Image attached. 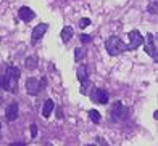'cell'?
<instances>
[{
  "label": "cell",
  "instance_id": "obj_1",
  "mask_svg": "<svg viewBox=\"0 0 158 146\" xmlns=\"http://www.w3.org/2000/svg\"><path fill=\"white\" fill-rule=\"evenodd\" d=\"M21 76V71L16 66H8L6 68V74L5 77H2V89H5L6 92H13L16 93L18 92V80Z\"/></svg>",
  "mask_w": 158,
  "mask_h": 146
},
{
  "label": "cell",
  "instance_id": "obj_2",
  "mask_svg": "<svg viewBox=\"0 0 158 146\" xmlns=\"http://www.w3.org/2000/svg\"><path fill=\"white\" fill-rule=\"evenodd\" d=\"M105 48L110 56H118L121 53L127 52V43H124L118 35H111V37L105 40Z\"/></svg>",
  "mask_w": 158,
  "mask_h": 146
},
{
  "label": "cell",
  "instance_id": "obj_3",
  "mask_svg": "<svg viewBox=\"0 0 158 146\" xmlns=\"http://www.w3.org/2000/svg\"><path fill=\"white\" fill-rule=\"evenodd\" d=\"M111 120H116V122H121V120H126L129 117V108L124 106L121 101H116L111 108Z\"/></svg>",
  "mask_w": 158,
  "mask_h": 146
},
{
  "label": "cell",
  "instance_id": "obj_4",
  "mask_svg": "<svg viewBox=\"0 0 158 146\" xmlns=\"http://www.w3.org/2000/svg\"><path fill=\"white\" fill-rule=\"evenodd\" d=\"M47 84V80L42 77L40 80L39 79H35V77H29L26 80V92L31 95V97H35V95H39V92L45 87Z\"/></svg>",
  "mask_w": 158,
  "mask_h": 146
},
{
  "label": "cell",
  "instance_id": "obj_5",
  "mask_svg": "<svg viewBox=\"0 0 158 146\" xmlns=\"http://www.w3.org/2000/svg\"><path fill=\"white\" fill-rule=\"evenodd\" d=\"M89 97L97 105H106V103H108V100H110L108 92L103 90V89H92V92L89 93Z\"/></svg>",
  "mask_w": 158,
  "mask_h": 146
},
{
  "label": "cell",
  "instance_id": "obj_6",
  "mask_svg": "<svg viewBox=\"0 0 158 146\" xmlns=\"http://www.w3.org/2000/svg\"><path fill=\"white\" fill-rule=\"evenodd\" d=\"M127 37H129L127 52H129V50H137L143 43V39H142V35H140V32L137 31V29H132V31L127 34Z\"/></svg>",
  "mask_w": 158,
  "mask_h": 146
},
{
  "label": "cell",
  "instance_id": "obj_7",
  "mask_svg": "<svg viewBox=\"0 0 158 146\" xmlns=\"http://www.w3.org/2000/svg\"><path fill=\"white\" fill-rule=\"evenodd\" d=\"M145 40V45H143V50L153 58L155 61H158V52H156V42L153 39V34H147V39H143Z\"/></svg>",
  "mask_w": 158,
  "mask_h": 146
},
{
  "label": "cell",
  "instance_id": "obj_8",
  "mask_svg": "<svg viewBox=\"0 0 158 146\" xmlns=\"http://www.w3.org/2000/svg\"><path fill=\"white\" fill-rule=\"evenodd\" d=\"M47 31H48V24L47 23H40L39 26H35L32 29V35H31V43L32 45H37L39 40L44 37Z\"/></svg>",
  "mask_w": 158,
  "mask_h": 146
},
{
  "label": "cell",
  "instance_id": "obj_9",
  "mask_svg": "<svg viewBox=\"0 0 158 146\" xmlns=\"http://www.w3.org/2000/svg\"><path fill=\"white\" fill-rule=\"evenodd\" d=\"M18 112H19V106H18V103H16V101H11V103L6 106V109H5V117H6V120H8V122L16 120Z\"/></svg>",
  "mask_w": 158,
  "mask_h": 146
},
{
  "label": "cell",
  "instance_id": "obj_10",
  "mask_svg": "<svg viewBox=\"0 0 158 146\" xmlns=\"http://www.w3.org/2000/svg\"><path fill=\"white\" fill-rule=\"evenodd\" d=\"M18 18L24 23H31V21L35 18V13L29 8V6H21L19 11H18Z\"/></svg>",
  "mask_w": 158,
  "mask_h": 146
},
{
  "label": "cell",
  "instance_id": "obj_11",
  "mask_svg": "<svg viewBox=\"0 0 158 146\" xmlns=\"http://www.w3.org/2000/svg\"><path fill=\"white\" fill-rule=\"evenodd\" d=\"M76 77L79 82H85V80H89V68L85 66V64H81V66H77V71H76Z\"/></svg>",
  "mask_w": 158,
  "mask_h": 146
},
{
  "label": "cell",
  "instance_id": "obj_12",
  "mask_svg": "<svg viewBox=\"0 0 158 146\" xmlns=\"http://www.w3.org/2000/svg\"><path fill=\"white\" fill-rule=\"evenodd\" d=\"M73 34H74L73 27H71V26H64V27L61 29V34H60L63 43H68V42L71 40V37H73Z\"/></svg>",
  "mask_w": 158,
  "mask_h": 146
},
{
  "label": "cell",
  "instance_id": "obj_13",
  "mask_svg": "<svg viewBox=\"0 0 158 146\" xmlns=\"http://www.w3.org/2000/svg\"><path fill=\"white\" fill-rule=\"evenodd\" d=\"M53 109H55V101L53 100H47L44 103V108H42V116H44L45 119L50 117V114H52Z\"/></svg>",
  "mask_w": 158,
  "mask_h": 146
},
{
  "label": "cell",
  "instance_id": "obj_14",
  "mask_svg": "<svg viewBox=\"0 0 158 146\" xmlns=\"http://www.w3.org/2000/svg\"><path fill=\"white\" fill-rule=\"evenodd\" d=\"M37 64H39V58L35 56V55L27 56L26 60H24V66H26V69H29V71L35 69V68H37Z\"/></svg>",
  "mask_w": 158,
  "mask_h": 146
},
{
  "label": "cell",
  "instance_id": "obj_15",
  "mask_svg": "<svg viewBox=\"0 0 158 146\" xmlns=\"http://www.w3.org/2000/svg\"><path fill=\"white\" fill-rule=\"evenodd\" d=\"M147 11L150 14H156L158 13V0H150V3L147 6Z\"/></svg>",
  "mask_w": 158,
  "mask_h": 146
},
{
  "label": "cell",
  "instance_id": "obj_16",
  "mask_svg": "<svg viewBox=\"0 0 158 146\" xmlns=\"http://www.w3.org/2000/svg\"><path fill=\"white\" fill-rule=\"evenodd\" d=\"M89 117H90V120L94 124H98L100 122V112L97 111V109H90V111H89Z\"/></svg>",
  "mask_w": 158,
  "mask_h": 146
},
{
  "label": "cell",
  "instance_id": "obj_17",
  "mask_svg": "<svg viewBox=\"0 0 158 146\" xmlns=\"http://www.w3.org/2000/svg\"><path fill=\"white\" fill-rule=\"evenodd\" d=\"M84 56H85V50L84 48H76L74 50V60L76 61H81Z\"/></svg>",
  "mask_w": 158,
  "mask_h": 146
},
{
  "label": "cell",
  "instance_id": "obj_18",
  "mask_svg": "<svg viewBox=\"0 0 158 146\" xmlns=\"http://www.w3.org/2000/svg\"><path fill=\"white\" fill-rule=\"evenodd\" d=\"M89 87H92L89 80H85V82H82V84H81V93H82V95H89V90H87Z\"/></svg>",
  "mask_w": 158,
  "mask_h": 146
},
{
  "label": "cell",
  "instance_id": "obj_19",
  "mask_svg": "<svg viewBox=\"0 0 158 146\" xmlns=\"http://www.w3.org/2000/svg\"><path fill=\"white\" fill-rule=\"evenodd\" d=\"M79 39H81L82 43H90V42H92V35H89V34H81V35H79Z\"/></svg>",
  "mask_w": 158,
  "mask_h": 146
},
{
  "label": "cell",
  "instance_id": "obj_20",
  "mask_svg": "<svg viewBox=\"0 0 158 146\" xmlns=\"http://www.w3.org/2000/svg\"><path fill=\"white\" fill-rule=\"evenodd\" d=\"M87 26H90V19L89 18H81L79 19V27H87Z\"/></svg>",
  "mask_w": 158,
  "mask_h": 146
},
{
  "label": "cell",
  "instance_id": "obj_21",
  "mask_svg": "<svg viewBox=\"0 0 158 146\" xmlns=\"http://www.w3.org/2000/svg\"><path fill=\"white\" fill-rule=\"evenodd\" d=\"M29 128H31V136L35 138V136H37V125H35V124H32Z\"/></svg>",
  "mask_w": 158,
  "mask_h": 146
},
{
  "label": "cell",
  "instance_id": "obj_22",
  "mask_svg": "<svg viewBox=\"0 0 158 146\" xmlns=\"http://www.w3.org/2000/svg\"><path fill=\"white\" fill-rule=\"evenodd\" d=\"M97 141H98V144H100V146H110L108 143H106L105 138H102V136H98V138H97Z\"/></svg>",
  "mask_w": 158,
  "mask_h": 146
},
{
  "label": "cell",
  "instance_id": "obj_23",
  "mask_svg": "<svg viewBox=\"0 0 158 146\" xmlns=\"http://www.w3.org/2000/svg\"><path fill=\"white\" fill-rule=\"evenodd\" d=\"M10 146H26V141H13Z\"/></svg>",
  "mask_w": 158,
  "mask_h": 146
},
{
  "label": "cell",
  "instance_id": "obj_24",
  "mask_svg": "<svg viewBox=\"0 0 158 146\" xmlns=\"http://www.w3.org/2000/svg\"><path fill=\"white\" fill-rule=\"evenodd\" d=\"M153 119H155V120L158 119V109H155V112H153Z\"/></svg>",
  "mask_w": 158,
  "mask_h": 146
},
{
  "label": "cell",
  "instance_id": "obj_25",
  "mask_svg": "<svg viewBox=\"0 0 158 146\" xmlns=\"http://www.w3.org/2000/svg\"><path fill=\"white\" fill-rule=\"evenodd\" d=\"M56 114H58V117H60V119L63 117V116H61V109H60V108H58V109H56Z\"/></svg>",
  "mask_w": 158,
  "mask_h": 146
},
{
  "label": "cell",
  "instance_id": "obj_26",
  "mask_svg": "<svg viewBox=\"0 0 158 146\" xmlns=\"http://www.w3.org/2000/svg\"><path fill=\"white\" fill-rule=\"evenodd\" d=\"M2 82H3V80H2V77H0V90H2Z\"/></svg>",
  "mask_w": 158,
  "mask_h": 146
},
{
  "label": "cell",
  "instance_id": "obj_27",
  "mask_svg": "<svg viewBox=\"0 0 158 146\" xmlns=\"http://www.w3.org/2000/svg\"><path fill=\"white\" fill-rule=\"evenodd\" d=\"M2 101H3V100H2V97H0V106H2Z\"/></svg>",
  "mask_w": 158,
  "mask_h": 146
},
{
  "label": "cell",
  "instance_id": "obj_28",
  "mask_svg": "<svg viewBox=\"0 0 158 146\" xmlns=\"http://www.w3.org/2000/svg\"><path fill=\"white\" fill-rule=\"evenodd\" d=\"M85 146H95V144H85Z\"/></svg>",
  "mask_w": 158,
  "mask_h": 146
},
{
  "label": "cell",
  "instance_id": "obj_29",
  "mask_svg": "<svg viewBox=\"0 0 158 146\" xmlns=\"http://www.w3.org/2000/svg\"><path fill=\"white\" fill-rule=\"evenodd\" d=\"M0 130H2V124H0Z\"/></svg>",
  "mask_w": 158,
  "mask_h": 146
},
{
  "label": "cell",
  "instance_id": "obj_30",
  "mask_svg": "<svg viewBox=\"0 0 158 146\" xmlns=\"http://www.w3.org/2000/svg\"><path fill=\"white\" fill-rule=\"evenodd\" d=\"M47 146H52V144H47Z\"/></svg>",
  "mask_w": 158,
  "mask_h": 146
}]
</instances>
